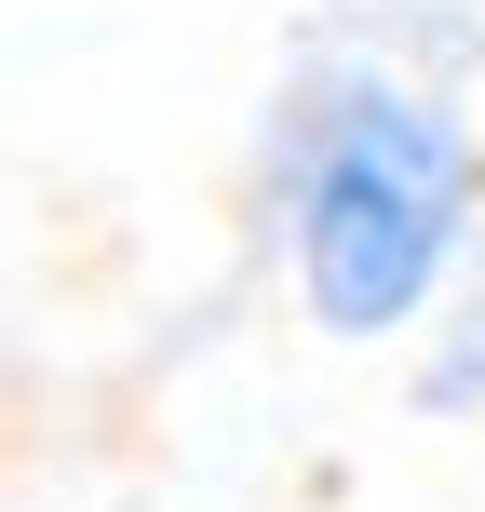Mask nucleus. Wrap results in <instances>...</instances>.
I'll use <instances>...</instances> for the list:
<instances>
[{"label":"nucleus","mask_w":485,"mask_h":512,"mask_svg":"<svg viewBox=\"0 0 485 512\" xmlns=\"http://www.w3.org/2000/svg\"><path fill=\"white\" fill-rule=\"evenodd\" d=\"M418 418H485V297H459V310H445V337H432V351H418Z\"/></svg>","instance_id":"3"},{"label":"nucleus","mask_w":485,"mask_h":512,"mask_svg":"<svg viewBox=\"0 0 485 512\" xmlns=\"http://www.w3.org/2000/svg\"><path fill=\"white\" fill-rule=\"evenodd\" d=\"M283 54L324 68H405V81H485V0H270Z\"/></svg>","instance_id":"2"},{"label":"nucleus","mask_w":485,"mask_h":512,"mask_svg":"<svg viewBox=\"0 0 485 512\" xmlns=\"http://www.w3.org/2000/svg\"><path fill=\"white\" fill-rule=\"evenodd\" d=\"M243 216L283 310L324 351H391L459 297V256L485 230V122L459 81L283 54L256 108Z\"/></svg>","instance_id":"1"}]
</instances>
